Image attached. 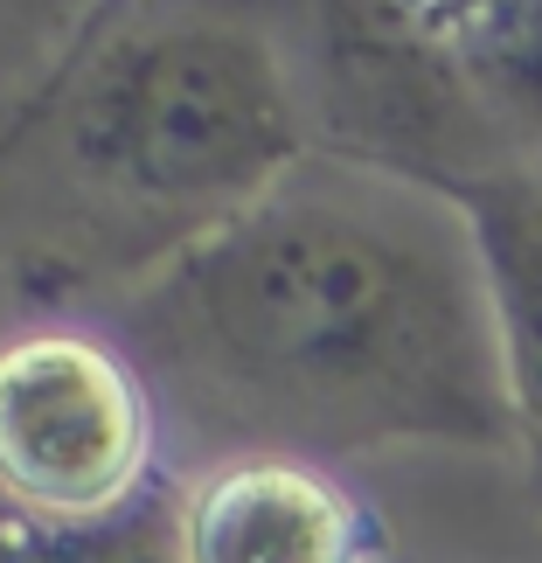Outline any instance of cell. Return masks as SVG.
Wrapping results in <instances>:
<instances>
[{
    "label": "cell",
    "mask_w": 542,
    "mask_h": 563,
    "mask_svg": "<svg viewBox=\"0 0 542 563\" xmlns=\"http://www.w3.org/2000/svg\"><path fill=\"white\" fill-rule=\"evenodd\" d=\"M154 389L167 466L452 445L515 460L487 265L466 209L418 175L307 154L272 195L91 299Z\"/></svg>",
    "instance_id": "6da1fadb"
},
{
    "label": "cell",
    "mask_w": 542,
    "mask_h": 563,
    "mask_svg": "<svg viewBox=\"0 0 542 563\" xmlns=\"http://www.w3.org/2000/svg\"><path fill=\"white\" fill-rule=\"evenodd\" d=\"M307 154L320 140L265 0H125L0 119V272L84 313Z\"/></svg>",
    "instance_id": "7a4b0ae2"
},
{
    "label": "cell",
    "mask_w": 542,
    "mask_h": 563,
    "mask_svg": "<svg viewBox=\"0 0 542 563\" xmlns=\"http://www.w3.org/2000/svg\"><path fill=\"white\" fill-rule=\"evenodd\" d=\"M320 154L418 181L542 167V0H265Z\"/></svg>",
    "instance_id": "3957f363"
},
{
    "label": "cell",
    "mask_w": 542,
    "mask_h": 563,
    "mask_svg": "<svg viewBox=\"0 0 542 563\" xmlns=\"http://www.w3.org/2000/svg\"><path fill=\"white\" fill-rule=\"evenodd\" d=\"M154 389L91 320L0 341V494L29 515H112L167 481Z\"/></svg>",
    "instance_id": "277c9868"
},
{
    "label": "cell",
    "mask_w": 542,
    "mask_h": 563,
    "mask_svg": "<svg viewBox=\"0 0 542 563\" xmlns=\"http://www.w3.org/2000/svg\"><path fill=\"white\" fill-rule=\"evenodd\" d=\"M188 563H389V529L362 487L313 460H215L181 481Z\"/></svg>",
    "instance_id": "5b68a950"
},
{
    "label": "cell",
    "mask_w": 542,
    "mask_h": 563,
    "mask_svg": "<svg viewBox=\"0 0 542 563\" xmlns=\"http://www.w3.org/2000/svg\"><path fill=\"white\" fill-rule=\"evenodd\" d=\"M431 188H445L466 209L473 244H480L494 328H501L508 410H515V466H522L529 501L542 515V167L431 181Z\"/></svg>",
    "instance_id": "8992f818"
},
{
    "label": "cell",
    "mask_w": 542,
    "mask_h": 563,
    "mask_svg": "<svg viewBox=\"0 0 542 563\" xmlns=\"http://www.w3.org/2000/svg\"><path fill=\"white\" fill-rule=\"evenodd\" d=\"M0 563H188L181 556V473H167L112 515H29L0 494Z\"/></svg>",
    "instance_id": "52a82bcc"
},
{
    "label": "cell",
    "mask_w": 542,
    "mask_h": 563,
    "mask_svg": "<svg viewBox=\"0 0 542 563\" xmlns=\"http://www.w3.org/2000/svg\"><path fill=\"white\" fill-rule=\"evenodd\" d=\"M98 8L104 0H0V119L56 77Z\"/></svg>",
    "instance_id": "ba28073f"
},
{
    "label": "cell",
    "mask_w": 542,
    "mask_h": 563,
    "mask_svg": "<svg viewBox=\"0 0 542 563\" xmlns=\"http://www.w3.org/2000/svg\"><path fill=\"white\" fill-rule=\"evenodd\" d=\"M112 8H125V0H104V8H98V14H112Z\"/></svg>",
    "instance_id": "9c48e42d"
}]
</instances>
